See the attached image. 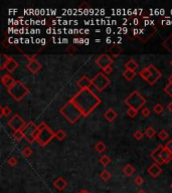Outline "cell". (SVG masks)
<instances>
[{"label": "cell", "instance_id": "38", "mask_svg": "<svg viewBox=\"0 0 172 193\" xmlns=\"http://www.w3.org/2000/svg\"><path fill=\"white\" fill-rule=\"evenodd\" d=\"M143 136H144V133H143L142 131H140V130H138V131H136L134 133V138L136 140H141Z\"/></svg>", "mask_w": 172, "mask_h": 193}, {"label": "cell", "instance_id": "45", "mask_svg": "<svg viewBox=\"0 0 172 193\" xmlns=\"http://www.w3.org/2000/svg\"><path fill=\"white\" fill-rule=\"evenodd\" d=\"M78 193H91L89 190H87V189H83V190H81V191H79Z\"/></svg>", "mask_w": 172, "mask_h": 193}, {"label": "cell", "instance_id": "18", "mask_svg": "<svg viewBox=\"0 0 172 193\" xmlns=\"http://www.w3.org/2000/svg\"><path fill=\"white\" fill-rule=\"evenodd\" d=\"M117 113L115 112V110H113L112 108H110L107 110V112L104 114V118L106 119L108 122H113L117 118Z\"/></svg>", "mask_w": 172, "mask_h": 193}, {"label": "cell", "instance_id": "2", "mask_svg": "<svg viewBox=\"0 0 172 193\" xmlns=\"http://www.w3.org/2000/svg\"><path fill=\"white\" fill-rule=\"evenodd\" d=\"M60 114L72 124L76 123L83 116L82 112L80 111V109L75 105V103H73L72 100H70L63 108H60Z\"/></svg>", "mask_w": 172, "mask_h": 193}, {"label": "cell", "instance_id": "27", "mask_svg": "<svg viewBox=\"0 0 172 193\" xmlns=\"http://www.w3.org/2000/svg\"><path fill=\"white\" fill-rule=\"evenodd\" d=\"M100 163L103 165V166H108V165L111 163V158L107 155H104L100 158Z\"/></svg>", "mask_w": 172, "mask_h": 193}, {"label": "cell", "instance_id": "10", "mask_svg": "<svg viewBox=\"0 0 172 193\" xmlns=\"http://www.w3.org/2000/svg\"><path fill=\"white\" fill-rule=\"evenodd\" d=\"M148 69L150 70V78L148 79L147 82H148L149 85H154L155 82L162 76V73L160 70H159L156 66H153V64L148 66Z\"/></svg>", "mask_w": 172, "mask_h": 193}, {"label": "cell", "instance_id": "7", "mask_svg": "<svg viewBox=\"0 0 172 193\" xmlns=\"http://www.w3.org/2000/svg\"><path fill=\"white\" fill-rule=\"evenodd\" d=\"M22 132L24 134V138L27 140V142L32 143L36 141V137H37L38 133V126H36L32 122H28L22 129Z\"/></svg>", "mask_w": 172, "mask_h": 193}, {"label": "cell", "instance_id": "42", "mask_svg": "<svg viewBox=\"0 0 172 193\" xmlns=\"http://www.w3.org/2000/svg\"><path fill=\"white\" fill-rule=\"evenodd\" d=\"M164 146L167 150H169L170 152H172V140L168 141V142L166 143V145H164Z\"/></svg>", "mask_w": 172, "mask_h": 193}, {"label": "cell", "instance_id": "20", "mask_svg": "<svg viewBox=\"0 0 172 193\" xmlns=\"http://www.w3.org/2000/svg\"><path fill=\"white\" fill-rule=\"evenodd\" d=\"M126 69H130V70H136L138 67H139V64H138L134 60H129L127 63H125Z\"/></svg>", "mask_w": 172, "mask_h": 193}, {"label": "cell", "instance_id": "34", "mask_svg": "<svg viewBox=\"0 0 172 193\" xmlns=\"http://www.w3.org/2000/svg\"><path fill=\"white\" fill-rule=\"evenodd\" d=\"M22 155L26 158L30 157V156L32 155V149L30 148V147H25V148L22 150Z\"/></svg>", "mask_w": 172, "mask_h": 193}, {"label": "cell", "instance_id": "23", "mask_svg": "<svg viewBox=\"0 0 172 193\" xmlns=\"http://www.w3.org/2000/svg\"><path fill=\"white\" fill-rule=\"evenodd\" d=\"M140 76H142V79H145L146 82L148 81V79L150 78V70H149V69H148V66H147V67H144V69H141Z\"/></svg>", "mask_w": 172, "mask_h": 193}, {"label": "cell", "instance_id": "17", "mask_svg": "<svg viewBox=\"0 0 172 193\" xmlns=\"http://www.w3.org/2000/svg\"><path fill=\"white\" fill-rule=\"evenodd\" d=\"M54 186L57 189V190L61 191V190H63V189L67 186V182L63 178V177H58L57 180H54Z\"/></svg>", "mask_w": 172, "mask_h": 193}, {"label": "cell", "instance_id": "36", "mask_svg": "<svg viewBox=\"0 0 172 193\" xmlns=\"http://www.w3.org/2000/svg\"><path fill=\"white\" fill-rule=\"evenodd\" d=\"M164 91L165 93H166L169 97H172V84H170V82H168V84L165 85L164 88Z\"/></svg>", "mask_w": 172, "mask_h": 193}, {"label": "cell", "instance_id": "39", "mask_svg": "<svg viewBox=\"0 0 172 193\" xmlns=\"http://www.w3.org/2000/svg\"><path fill=\"white\" fill-rule=\"evenodd\" d=\"M7 163L10 165V166H15V165L17 164V159L16 157H10V158H8V160H7Z\"/></svg>", "mask_w": 172, "mask_h": 193}, {"label": "cell", "instance_id": "16", "mask_svg": "<svg viewBox=\"0 0 172 193\" xmlns=\"http://www.w3.org/2000/svg\"><path fill=\"white\" fill-rule=\"evenodd\" d=\"M18 66H19V64H18V63L16 62V60H15L14 59H12V57H10L9 60L7 62V63H6V66H5V69L7 70L8 72H14Z\"/></svg>", "mask_w": 172, "mask_h": 193}, {"label": "cell", "instance_id": "31", "mask_svg": "<svg viewBox=\"0 0 172 193\" xmlns=\"http://www.w3.org/2000/svg\"><path fill=\"white\" fill-rule=\"evenodd\" d=\"M109 51L113 54V56L114 57H118L119 56V54L121 53V51H122V48H119V47H111V48H109Z\"/></svg>", "mask_w": 172, "mask_h": 193}, {"label": "cell", "instance_id": "9", "mask_svg": "<svg viewBox=\"0 0 172 193\" xmlns=\"http://www.w3.org/2000/svg\"><path fill=\"white\" fill-rule=\"evenodd\" d=\"M7 125H8V127L12 129L13 131H18V130H22L24 126L26 125V123L23 121V119L21 118L19 115L15 114L13 117L8 121Z\"/></svg>", "mask_w": 172, "mask_h": 193}, {"label": "cell", "instance_id": "30", "mask_svg": "<svg viewBox=\"0 0 172 193\" xmlns=\"http://www.w3.org/2000/svg\"><path fill=\"white\" fill-rule=\"evenodd\" d=\"M155 134H156V131H155V129L153 127H148L146 129V131H145V136L146 137L152 138V137L155 136Z\"/></svg>", "mask_w": 172, "mask_h": 193}, {"label": "cell", "instance_id": "6", "mask_svg": "<svg viewBox=\"0 0 172 193\" xmlns=\"http://www.w3.org/2000/svg\"><path fill=\"white\" fill-rule=\"evenodd\" d=\"M125 104L129 108H133L139 111V109L146 104V99L138 91H133L125 99Z\"/></svg>", "mask_w": 172, "mask_h": 193}, {"label": "cell", "instance_id": "41", "mask_svg": "<svg viewBox=\"0 0 172 193\" xmlns=\"http://www.w3.org/2000/svg\"><path fill=\"white\" fill-rule=\"evenodd\" d=\"M112 72H113V66H110L103 69V72L105 73V75H109V73H111Z\"/></svg>", "mask_w": 172, "mask_h": 193}, {"label": "cell", "instance_id": "5", "mask_svg": "<svg viewBox=\"0 0 172 193\" xmlns=\"http://www.w3.org/2000/svg\"><path fill=\"white\" fill-rule=\"evenodd\" d=\"M7 93L13 98L15 101L19 102L24 97L29 94V90L26 85H24L20 81H16L12 87L7 88Z\"/></svg>", "mask_w": 172, "mask_h": 193}, {"label": "cell", "instance_id": "1", "mask_svg": "<svg viewBox=\"0 0 172 193\" xmlns=\"http://www.w3.org/2000/svg\"><path fill=\"white\" fill-rule=\"evenodd\" d=\"M70 100L80 109L83 116H89L93 112V110L101 104V99L90 88L80 90Z\"/></svg>", "mask_w": 172, "mask_h": 193}, {"label": "cell", "instance_id": "49", "mask_svg": "<svg viewBox=\"0 0 172 193\" xmlns=\"http://www.w3.org/2000/svg\"><path fill=\"white\" fill-rule=\"evenodd\" d=\"M41 43L42 44H45V39H41Z\"/></svg>", "mask_w": 172, "mask_h": 193}, {"label": "cell", "instance_id": "40", "mask_svg": "<svg viewBox=\"0 0 172 193\" xmlns=\"http://www.w3.org/2000/svg\"><path fill=\"white\" fill-rule=\"evenodd\" d=\"M141 114H142L143 117H149L151 113H150V110L148 108H143L142 111H141Z\"/></svg>", "mask_w": 172, "mask_h": 193}, {"label": "cell", "instance_id": "44", "mask_svg": "<svg viewBox=\"0 0 172 193\" xmlns=\"http://www.w3.org/2000/svg\"><path fill=\"white\" fill-rule=\"evenodd\" d=\"M167 110H168V111H169L170 113H172V102H170V103L167 105Z\"/></svg>", "mask_w": 172, "mask_h": 193}, {"label": "cell", "instance_id": "26", "mask_svg": "<svg viewBox=\"0 0 172 193\" xmlns=\"http://www.w3.org/2000/svg\"><path fill=\"white\" fill-rule=\"evenodd\" d=\"M0 59H1V66H0V69H5V66H6V63H7V62L9 60V59H10V57L7 56L4 53H1V56H0Z\"/></svg>", "mask_w": 172, "mask_h": 193}, {"label": "cell", "instance_id": "12", "mask_svg": "<svg viewBox=\"0 0 172 193\" xmlns=\"http://www.w3.org/2000/svg\"><path fill=\"white\" fill-rule=\"evenodd\" d=\"M148 173L149 175L153 177V178H156L162 173V169L160 167V165H158L157 163H153L152 165H150V167L148 168Z\"/></svg>", "mask_w": 172, "mask_h": 193}, {"label": "cell", "instance_id": "25", "mask_svg": "<svg viewBox=\"0 0 172 193\" xmlns=\"http://www.w3.org/2000/svg\"><path fill=\"white\" fill-rule=\"evenodd\" d=\"M13 138L17 141V142H20V141L24 138V134H23L22 130L14 131L13 132Z\"/></svg>", "mask_w": 172, "mask_h": 193}, {"label": "cell", "instance_id": "21", "mask_svg": "<svg viewBox=\"0 0 172 193\" xmlns=\"http://www.w3.org/2000/svg\"><path fill=\"white\" fill-rule=\"evenodd\" d=\"M135 76H136V72H134V70H130V69H125L124 72H123V76L127 79V81H132Z\"/></svg>", "mask_w": 172, "mask_h": 193}, {"label": "cell", "instance_id": "52", "mask_svg": "<svg viewBox=\"0 0 172 193\" xmlns=\"http://www.w3.org/2000/svg\"><path fill=\"white\" fill-rule=\"evenodd\" d=\"M171 43H172V41H171Z\"/></svg>", "mask_w": 172, "mask_h": 193}, {"label": "cell", "instance_id": "11", "mask_svg": "<svg viewBox=\"0 0 172 193\" xmlns=\"http://www.w3.org/2000/svg\"><path fill=\"white\" fill-rule=\"evenodd\" d=\"M96 63H97L98 66L101 67V69H106V67L112 66V64H113V59L110 56H108V54L103 53L96 60Z\"/></svg>", "mask_w": 172, "mask_h": 193}, {"label": "cell", "instance_id": "24", "mask_svg": "<svg viewBox=\"0 0 172 193\" xmlns=\"http://www.w3.org/2000/svg\"><path fill=\"white\" fill-rule=\"evenodd\" d=\"M111 173L109 172L108 170H103L102 172L100 173V178L103 180V181H108V180H110V178H111Z\"/></svg>", "mask_w": 172, "mask_h": 193}, {"label": "cell", "instance_id": "32", "mask_svg": "<svg viewBox=\"0 0 172 193\" xmlns=\"http://www.w3.org/2000/svg\"><path fill=\"white\" fill-rule=\"evenodd\" d=\"M11 114V109L8 106L1 107V116L2 117H7L8 115Z\"/></svg>", "mask_w": 172, "mask_h": 193}, {"label": "cell", "instance_id": "43", "mask_svg": "<svg viewBox=\"0 0 172 193\" xmlns=\"http://www.w3.org/2000/svg\"><path fill=\"white\" fill-rule=\"evenodd\" d=\"M76 50V47H69L67 48V53H75Z\"/></svg>", "mask_w": 172, "mask_h": 193}, {"label": "cell", "instance_id": "14", "mask_svg": "<svg viewBox=\"0 0 172 193\" xmlns=\"http://www.w3.org/2000/svg\"><path fill=\"white\" fill-rule=\"evenodd\" d=\"M78 85L82 88H90L91 85H93L92 79H90L87 76H83L81 79L78 81Z\"/></svg>", "mask_w": 172, "mask_h": 193}, {"label": "cell", "instance_id": "47", "mask_svg": "<svg viewBox=\"0 0 172 193\" xmlns=\"http://www.w3.org/2000/svg\"><path fill=\"white\" fill-rule=\"evenodd\" d=\"M136 193H147L145 190H143V189H140V190L139 191H137Z\"/></svg>", "mask_w": 172, "mask_h": 193}, {"label": "cell", "instance_id": "37", "mask_svg": "<svg viewBox=\"0 0 172 193\" xmlns=\"http://www.w3.org/2000/svg\"><path fill=\"white\" fill-rule=\"evenodd\" d=\"M134 182H135V184L138 185V186H141L144 183V179H143V177L142 176H137V177H135V179H134Z\"/></svg>", "mask_w": 172, "mask_h": 193}, {"label": "cell", "instance_id": "46", "mask_svg": "<svg viewBox=\"0 0 172 193\" xmlns=\"http://www.w3.org/2000/svg\"><path fill=\"white\" fill-rule=\"evenodd\" d=\"M111 41H112L111 37H107V39H106V42H107V43H111Z\"/></svg>", "mask_w": 172, "mask_h": 193}, {"label": "cell", "instance_id": "28", "mask_svg": "<svg viewBox=\"0 0 172 193\" xmlns=\"http://www.w3.org/2000/svg\"><path fill=\"white\" fill-rule=\"evenodd\" d=\"M164 111V107L161 105V104H156V105L153 107V112L155 113V114L157 115H160L162 114Z\"/></svg>", "mask_w": 172, "mask_h": 193}, {"label": "cell", "instance_id": "29", "mask_svg": "<svg viewBox=\"0 0 172 193\" xmlns=\"http://www.w3.org/2000/svg\"><path fill=\"white\" fill-rule=\"evenodd\" d=\"M158 138L160 139L161 141H165L167 140V138L169 137V134H168V132L166 130H161L160 132H158Z\"/></svg>", "mask_w": 172, "mask_h": 193}, {"label": "cell", "instance_id": "51", "mask_svg": "<svg viewBox=\"0 0 172 193\" xmlns=\"http://www.w3.org/2000/svg\"><path fill=\"white\" fill-rule=\"evenodd\" d=\"M170 64H171V66H172V60H171V62H170Z\"/></svg>", "mask_w": 172, "mask_h": 193}, {"label": "cell", "instance_id": "19", "mask_svg": "<svg viewBox=\"0 0 172 193\" xmlns=\"http://www.w3.org/2000/svg\"><path fill=\"white\" fill-rule=\"evenodd\" d=\"M122 171H123V173H124L126 176L130 177L135 173V168H134V166L132 164H126L125 166L123 167Z\"/></svg>", "mask_w": 172, "mask_h": 193}, {"label": "cell", "instance_id": "33", "mask_svg": "<svg viewBox=\"0 0 172 193\" xmlns=\"http://www.w3.org/2000/svg\"><path fill=\"white\" fill-rule=\"evenodd\" d=\"M56 137H57V140H60V141H63L64 138L67 137V133L64 132L63 130H58L57 133H56Z\"/></svg>", "mask_w": 172, "mask_h": 193}, {"label": "cell", "instance_id": "15", "mask_svg": "<svg viewBox=\"0 0 172 193\" xmlns=\"http://www.w3.org/2000/svg\"><path fill=\"white\" fill-rule=\"evenodd\" d=\"M15 82H16V81H15V79L12 78L10 75H8V73H4V75L1 76V82H2V85H5V87L7 88L12 87Z\"/></svg>", "mask_w": 172, "mask_h": 193}, {"label": "cell", "instance_id": "4", "mask_svg": "<svg viewBox=\"0 0 172 193\" xmlns=\"http://www.w3.org/2000/svg\"><path fill=\"white\" fill-rule=\"evenodd\" d=\"M54 137H56V133H54V131L44 122H41L38 126V133L36 137V141L38 144H41V147L47 146Z\"/></svg>", "mask_w": 172, "mask_h": 193}, {"label": "cell", "instance_id": "8", "mask_svg": "<svg viewBox=\"0 0 172 193\" xmlns=\"http://www.w3.org/2000/svg\"><path fill=\"white\" fill-rule=\"evenodd\" d=\"M93 85L97 88L98 91H103L110 85V79L107 76L104 72H98L96 76L92 79Z\"/></svg>", "mask_w": 172, "mask_h": 193}, {"label": "cell", "instance_id": "48", "mask_svg": "<svg viewBox=\"0 0 172 193\" xmlns=\"http://www.w3.org/2000/svg\"><path fill=\"white\" fill-rule=\"evenodd\" d=\"M168 81H169V82H170V84H172V75L169 76V78H168Z\"/></svg>", "mask_w": 172, "mask_h": 193}, {"label": "cell", "instance_id": "50", "mask_svg": "<svg viewBox=\"0 0 172 193\" xmlns=\"http://www.w3.org/2000/svg\"><path fill=\"white\" fill-rule=\"evenodd\" d=\"M170 188L172 189V183H171V184H170Z\"/></svg>", "mask_w": 172, "mask_h": 193}, {"label": "cell", "instance_id": "3", "mask_svg": "<svg viewBox=\"0 0 172 193\" xmlns=\"http://www.w3.org/2000/svg\"><path fill=\"white\" fill-rule=\"evenodd\" d=\"M150 157H151L153 160L155 161V163H157L158 165L167 164L172 160V152H170L169 150H167L165 148V146L160 145V146H158L154 151L151 152Z\"/></svg>", "mask_w": 172, "mask_h": 193}, {"label": "cell", "instance_id": "22", "mask_svg": "<svg viewBox=\"0 0 172 193\" xmlns=\"http://www.w3.org/2000/svg\"><path fill=\"white\" fill-rule=\"evenodd\" d=\"M107 149V146H106V144L102 142V141H100V142H98L96 145H95V150H96L97 152H99V153H103V152H105V150Z\"/></svg>", "mask_w": 172, "mask_h": 193}, {"label": "cell", "instance_id": "35", "mask_svg": "<svg viewBox=\"0 0 172 193\" xmlns=\"http://www.w3.org/2000/svg\"><path fill=\"white\" fill-rule=\"evenodd\" d=\"M137 114H138V110L133 109V108H128V110H127V115L130 118H135L137 116Z\"/></svg>", "mask_w": 172, "mask_h": 193}, {"label": "cell", "instance_id": "13", "mask_svg": "<svg viewBox=\"0 0 172 193\" xmlns=\"http://www.w3.org/2000/svg\"><path fill=\"white\" fill-rule=\"evenodd\" d=\"M27 69H28L30 72L36 73L41 69V64L38 60H29L28 63H27Z\"/></svg>", "mask_w": 172, "mask_h": 193}]
</instances>
